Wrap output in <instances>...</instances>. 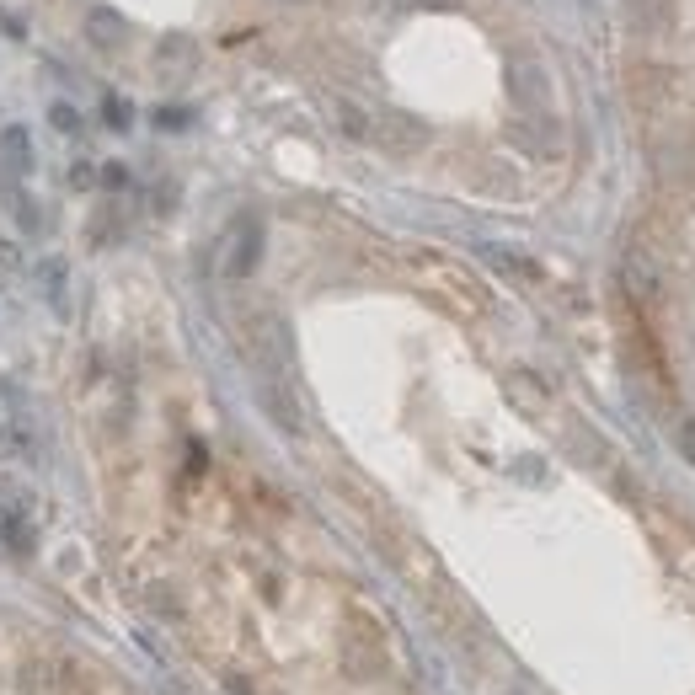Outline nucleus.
Segmentation results:
<instances>
[{"mask_svg":"<svg viewBox=\"0 0 695 695\" xmlns=\"http://www.w3.org/2000/svg\"><path fill=\"white\" fill-rule=\"evenodd\" d=\"M6 156L17 166H33V145H27V129H6Z\"/></svg>","mask_w":695,"mask_h":695,"instance_id":"1","label":"nucleus"},{"mask_svg":"<svg viewBox=\"0 0 695 695\" xmlns=\"http://www.w3.org/2000/svg\"><path fill=\"white\" fill-rule=\"evenodd\" d=\"M54 129H75V113H70V107H54Z\"/></svg>","mask_w":695,"mask_h":695,"instance_id":"2","label":"nucleus"}]
</instances>
